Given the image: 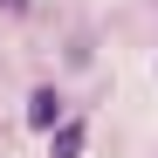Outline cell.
Instances as JSON below:
<instances>
[{"label":"cell","instance_id":"3","mask_svg":"<svg viewBox=\"0 0 158 158\" xmlns=\"http://www.w3.org/2000/svg\"><path fill=\"white\" fill-rule=\"evenodd\" d=\"M0 7H14V14H21V7H28V0H0Z\"/></svg>","mask_w":158,"mask_h":158},{"label":"cell","instance_id":"1","mask_svg":"<svg viewBox=\"0 0 158 158\" xmlns=\"http://www.w3.org/2000/svg\"><path fill=\"white\" fill-rule=\"evenodd\" d=\"M28 124H35V131H55V124H62V96H55V89H35V96H28Z\"/></svg>","mask_w":158,"mask_h":158},{"label":"cell","instance_id":"2","mask_svg":"<svg viewBox=\"0 0 158 158\" xmlns=\"http://www.w3.org/2000/svg\"><path fill=\"white\" fill-rule=\"evenodd\" d=\"M55 158H83V124H62V138H55Z\"/></svg>","mask_w":158,"mask_h":158}]
</instances>
